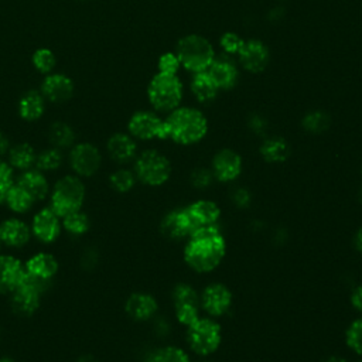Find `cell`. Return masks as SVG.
<instances>
[{
  "instance_id": "obj_1",
  "label": "cell",
  "mask_w": 362,
  "mask_h": 362,
  "mask_svg": "<svg viewBox=\"0 0 362 362\" xmlns=\"http://www.w3.org/2000/svg\"><path fill=\"white\" fill-rule=\"evenodd\" d=\"M226 252L225 239L216 226H206L194 230L184 249L187 264L199 273L214 270L223 259Z\"/></svg>"
},
{
  "instance_id": "obj_2",
  "label": "cell",
  "mask_w": 362,
  "mask_h": 362,
  "mask_svg": "<svg viewBox=\"0 0 362 362\" xmlns=\"http://www.w3.org/2000/svg\"><path fill=\"white\" fill-rule=\"evenodd\" d=\"M165 120L167 137L178 144H194L202 140L208 132V120L204 113L191 106H178Z\"/></svg>"
},
{
  "instance_id": "obj_3",
  "label": "cell",
  "mask_w": 362,
  "mask_h": 362,
  "mask_svg": "<svg viewBox=\"0 0 362 362\" xmlns=\"http://www.w3.org/2000/svg\"><path fill=\"white\" fill-rule=\"evenodd\" d=\"M48 206L59 216L79 211L83 206L86 198V188L83 180L75 174H66L59 177L49 191Z\"/></svg>"
},
{
  "instance_id": "obj_4",
  "label": "cell",
  "mask_w": 362,
  "mask_h": 362,
  "mask_svg": "<svg viewBox=\"0 0 362 362\" xmlns=\"http://www.w3.org/2000/svg\"><path fill=\"white\" fill-rule=\"evenodd\" d=\"M174 52L180 65L192 74L206 71L216 55L209 40L199 34H188L180 38Z\"/></svg>"
},
{
  "instance_id": "obj_5",
  "label": "cell",
  "mask_w": 362,
  "mask_h": 362,
  "mask_svg": "<svg viewBox=\"0 0 362 362\" xmlns=\"http://www.w3.org/2000/svg\"><path fill=\"white\" fill-rule=\"evenodd\" d=\"M147 99L156 112L170 113L182 100V82L177 74L157 72L148 82Z\"/></svg>"
},
{
  "instance_id": "obj_6",
  "label": "cell",
  "mask_w": 362,
  "mask_h": 362,
  "mask_svg": "<svg viewBox=\"0 0 362 362\" xmlns=\"http://www.w3.org/2000/svg\"><path fill=\"white\" fill-rule=\"evenodd\" d=\"M133 171L136 178L146 185H163L171 175L170 160L157 150L148 148L141 151L134 158Z\"/></svg>"
},
{
  "instance_id": "obj_7",
  "label": "cell",
  "mask_w": 362,
  "mask_h": 362,
  "mask_svg": "<svg viewBox=\"0 0 362 362\" xmlns=\"http://www.w3.org/2000/svg\"><path fill=\"white\" fill-rule=\"evenodd\" d=\"M102 153L90 141H76L68 153V164L72 174L83 178L93 177L102 167Z\"/></svg>"
},
{
  "instance_id": "obj_8",
  "label": "cell",
  "mask_w": 362,
  "mask_h": 362,
  "mask_svg": "<svg viewBox=\"0 0 362 362\" xmlns=\"http://www.w3.org/2000/svg\"><path fill=\"white\" fill-rule=\"evenodd\" d=\"M187 341L195 354L209 355L221 344V327L214 320L198 318L188 325Z\"/></svg>"
},
{
  "instance_id": "obj_9",
  "label": "cell",
  "mask_w": 362,
  "mask_h": 362,
  "mask_svg": "<svg viewBox=\"0 0 362 362\" xmlns=\"http://www.w3.org/2000/svg\"><path fill=\"white\" fill-rule=\"evenodd\" d=\"M127 133L136 140H165V120L153 110H137L127 122Z\"/></svg>"
},
{
  "instance_id": "obj_10",
  "label": "cell",
  "mask_w": 362,
  "mask_h": 362,
  "mask_svg": "<svg viewBox=\"0 0 362 362\" xmlns=\"http://www.w3.org/2000/svg\"><path fill=\"white\" fill-rule=\"evenodd\" d=\"M58 259L49 252H37L24 262L25 279L40 286L44 291L58 273Z\"/></svg>"
},
{
  "instance_id": "obj_11",
  "label": "cell",
  "mask_w": 362,
  "mask_h": 362,
  "mask_svg": "<svg viewBox=\"0 0 362 362\" xmlns=\"http://www.w3.org/2000/svg\"><path fill=\"white\" fill-rule=\"evenodd\" d=\"M40 92L45 98L47 103L62 105L72 99L75 93V82L69 75L54 71L42 78Z\"/></svg>"
},
{
  "instance_id": "obj_12",
  "label": "cell",
  "mask_w": 362,
  "mask_h": 362,
  "mask_svg": "<svg viewBox=\"0 0 362 362\" xmlns=\"http://www.w3.org/2000/svg\"><path fill=\"white\" fill-rule=\"evenodd\" d=\"M31 235L41 243L49 245L54 243L62 230L61 218L47 205L38 209L30 223Z\"/></svg>"
},
{
  "instance_id": "obj_13",
  "label": "cell",
  "mask_w": 362,
  "mask_h": 362,
  "mask_svg": "<svg viewBox=\"0 0 362 362\" xmlns=\"http://www.w3.org/2000/svg\"><path fill=\"white\" fill-rule=\"evenodd\" d=\"M42 293L44 290L40 286L25 279V281L10 294V307L13 313L20 317L33 315L41 305Z\"/></svg>"
},
{
  "instance_id": "obj_14",
  "label": "cell",
  "mask_w": 362,
  "mask_h": 362,
  "mask_svg": "<svg viewBox=\"0 0 362 362\" xmlns=\"http://www.w3.org/2000/svg\"><path fill=\"white\" fill-rule=\"evenodd\" d=\"M173 298L175 305V315L181 324L188 327L199 318V297L198 293L189 284H177L173 291Z\"/></svg>"
},
{
  "instance_id": "obj_15",
  "label": "cell",
  "mask_w": 362,
  "mask_h": 362,
  "mask_svg": "<svg viewBox=\"0 0 362 362\" xmlns=\"http://www.w3.org/2000/svg\"><path fill=\"white\" fill-rule=\"evenodd\" d=\"M24 281V262L13 255L0 253V296H10Z\"/></svg>"
},
{
  "instance_id": "obj_16",
  "label": "cell",
  "mask_w": 362,
  "mask_h": 362,
  "mask_svg": "<svg viewBox=\"0 0 362 362\" xmlns=\"http://www.w3.org/2000/svg\"><path fill=\"white\" fill-rule=\"evenodd\" d=\"M238 58L243 69L252 74H259L266 69L270 52L260 40H245L240 51L238 52Z\"/></svg>"
},
{
  "instance_id": "obj_17",
  "label": "cell",
  "mask_w": 362,
  "mask_h": 362,
  "mask_svg": "<svg viewBox=\"0 0 362 362\" xmlns=\"http://www.w3.org/2000/svg\"><path fill=\"white\" fill-rule=\"evenodd\" d=\"M219 90H229L235 88L239 79V69L232 57L226 54L215 55L212 64L206 69Z\"/></svg>"
},
{
  "instance_id": "obj_18",
  "label": "cell",
  "mask_w": 362,
  "mask_h": 362,
  "mask_svg": "<svg viewBox=\"0 0 362 362\" xmlns=\"http://www.w3.org/2000/svg\"><path fill=\"white\" fill-rule=\"evenodd\" d=\"M31 229L27 222L17 216L6 218L0 222V240L3 246L21 249L31 240Z\"/></svg>"
},
{
  "instance_id": "obj_19",
  "label": "cell",
  "mask_w": 362,
  "mask_h": 362,
  "mask_svg": "<svg viewBox=\"0 0 362 362\" xmlns=\"http://www.w3.org/2000/svg\"><path fill=\"white\" fill-rule=\"evenodd\" d=\"M242 173V158L240 156L230 150L223 148L219 150L212 160V175L218 181L229 182L239 177Z\"/></svg>"
},
{
  "instance_id": "obj_20",
  "label": "cell",
  "mask_w": 362,
  "mask_h": 362,
  "mask_svg": "<svg viewBox=\"0 0 362 362\" xmlns=\"http://www.w3.org/2000/svg\"><path fill=\"white\" fill-rule=\"evenodd\" d=\"M232 304V294L229 288L221 283H212L205 287L201 294L202 308L214 317L225 314Z\"/></svg>"
},
{
  "instance_id": "obj_21",
  "label": "cell",
  "mask_w": 362,
  "mask_h": 362,
  "mask_svg": "<svg viewBox=\"0 0 362 362\" xmlns=\"http://www.w3.org/2000/svg\"><path fill=\"white\" fill-rule=\"evenodd\" d=\"M106 151L115 163L126 164L134 160L137 156L136 139L129 133H113L106 141Z\"/></svg>"
},
{
  "instance_id": "obj_22",
  "label": "cell",
  "mask_w": 362,
  "mask_h": 362,
  "mask_svg": "<svg viewBox=\"0 0 362 362\" xmlns=\"http://www.w3.org/2000/svg\"><path fill=\"white\" fill-rule=\"evenodd\" d=\"M47 110V100L40 89L25 90L17 100V115L27 123L38 122Z\"/></svg>"
},
{
  "instance_id": "obj_23",
  "label": "cell",
  "mask_w": 362,
  "mask_h": 362,
  "mask_svg": "<svg viewBox=\"0 0 362 362\" xmlns=\"http://www.w3.org/2000/svg\"><path fill=\"white\" fill-rule=\"evenodd\" d=\"M184 209L188 215L192 232L199 229V228L216 226L218 219L221 216V209L212 201H204V199L197 201V202H192L191 205H188Z\"/></svg>"
},
{
  "instance_id": "obj_24",
  "label": "cell",
  "mask_w": 362,
  "mask_h": 362,
  "mask_svg": "<svg viewBox=\"0 0 362 362\" xmlns=\"http://www.w3.org/2000/svg\"><path fill=\"white\" fill-rule=\"evenodd\" d=\"M16 182L23 187L35 199V202L44 201L51 191V185L45 173L37 170L35 167L21 171L16 177Z\"/></svg>"
},
{
  "instance_id": "obj_25",
  "label": "cell",
  "mask_w": 362,
  "mask_h": 362,
  "mask_svg": "<svg viewBox=\"0 0 362 362\" xmlns=\"http://www.w3.org/2000/svg\"><path fill=\"white\" fill-rule=\"evenodd\" d=\"M158 308L156 298L147 293H133L124 303V311L136 321L150 320Z\"/></svg>"
},
{
  "instance_id": "obj_26",
  "label": "cell",
  "mask_w": 362,
  "mask_h": 362,
  "mask_svg": "<svg viewBox=\"0 0 362 362\" xmlns=\"http://www.w3.org/2000/svg\"><path fill=\"white\" fill-rule=\"evenodd\" d=\"M160 229L164 236H167L168 239H175V240L189 238V235L192 232V228H191V223H189L185 209H177V211L168 212L163 218Z\"/></svg>"
},
{
  "instance_id": "obj_27",
  "label": "cell",
  "mask_w": 362,
  "mask_h": 362,
  "mask_svg": "<svg viewBox=\"0 0 362 362\" xmlns=\"http://www.w3.org/2000/svg\"><path fill=\"white\" fill-rule=\"evenodd\" d=\"M37 150L28 141H20L11 144L6 154L7 163L13 167L14 171H25L35 165L37 160Z\"/></svg>"
},
{
  "instance_id": "obj_28",
  "label": "cell",
  "mask_w": 362,
  "mask_h": 362,
  "mask_svg": "<svg viewBox=\"0 0 362 362\" xmlns=\"http://www.w3.org/2000/svg\"><path fill=\"white\" fill-rule=\"evenodd\" d=\"M47 139L49 146L59 150H69L76 143V133L74 127L64 120H55L47 130Z\"/></svg>"
},
{
  "instance_id": "obj_29",
  "label": "cell",
  "mask_w": 362,
  "mask_h": 362,
  "mask_svg": "<svg viewBox=\"0 0 362 362\" xmlns=\"http://www.w3.org/2000/svg\"><path fill=\"white\" fill-rule=\"evenodd\" d=\"M189 88L194 98L201 103L212 102L219 92V88L216 86V83L214 82V79L209 76L206 71L194 74Z\"/></svg>"
},
{
  "instance_id": "obj_30",
  "label": "cell",
  "mask_w": 362,
  "mask_h": 362,
  "mask_svg": "<svg viewBox=\"0 0 362 362\" xmlns=\"http://www.w3.org/2000/svg\"><path fill=\"white\" fill-rule=\"evenodd\" d=\"M35 204H37L35 199L23 187H20L16 181L10 187V189L7 191L6 198H4V205H7V208L17 215L27 214L30 209H33V206Z\"/></svg>"
},
{
  "instance_id": "obj_31",
  "label": "cell",
  "mask_w": 362,
  "mask_h": 362,
  "mask_svg": "<svg viewBox=\"0 0 362 362\" xmlns=\"http://www.w3.org/2000/svg\"><path fill=\"white\" fill-rule=\"evenodd\" d=\"M260 156L267 163H283L290 156V146L283 137H269L260 146Z\"/></svg>"
},
{
  "instance_id": "obj_32",
  "label": "cell",
  "mask_w": 362,
  "mask_h": 362,
  "mask_svg": "<svg viewBox=\"0 0 362 362\" xmlns=\"http://www.w3.org/2000/svg\"><path fill=\"white\" fill-rule=\"evenodd\" d=\"M64 163V151L48 146L47 148H42L41 151L37 153V160H35V168L42 171V173H52L61 168Z\"/></svg>"
},
{
  "instance_id": "obj_33",
  "label": "cell",
  "mask_w": 362,
  "mask_h": 362,
  "mask_svg": "<svg viewBox=\"0 0 362 362\" xmlns=\"http://www.w3.org/2000/svg\"><path fill=\"white\" fill-rule=\"evenodd\" d=\"M31 64L34 69L41 75H48L55 71L58 59L55 52L48 47H40L37 48L31 55Z\"/></svg>"
},
{
  "instance_id": "obj_34",
  "label": "cell",
  "mask_w": 362,
  "mask_h": 362,
  "mask_svg": "<svg viewBox=\"0 0 362 362\" xmlns=\"http://www.w3.org/2000/svg\"><path fill=\"white\" fill-rule=\"evenodd\" d=\"M61 221L62 229L72 236H82L90 228V219L82 209L65 215L64 218H61Z\"/></svg>"
},
{
  "instance_id": "obj_35",
  "label": "cell",
  "mask_w": 362,
  "mask_h": 362,
  "mask_svg": "<svg viewBox=\"0 0 362 362\" xmlns=\"http://www.w3.org/2000/svg\"><path fill=\"white\" fill-rule=\"evenodd\" d=\"M137 178L134 171L129 168H117L109 175V185L120 194L129 192L134 187Z\"/></svg>"
},
{
  "instance_id": "obj_36",
  "label": "cell",
  "mask_w": 362,
  "mask_h": 362,
  "mask_svg": "<svg viewBox=\"0 0 362 362\" xmlns=\"http://www.w3.org/2000/svg\"><path fill=\"white\" fill-rule=\"evenodd\" d=\"M329 123H331V119L328 113L324 110H313L303 117V127L308 133H314V134L325 132L329 127Z\"/></svg>"
},
{
  "instance_id": "obj_37",
  "label": "cell",
  "mask_w": 362,
  "mask_h": 362,
  "mask_svg": "<svg viewBox=\"0 0 362 362\" xmlns=\"http://www.w3.org/2000/svg\"><path fill=\"white\" fill-rule=\"evenodd\" d=\"M148 362H189L187 354L175 346H165L153 352Z\"/></svg>"
},
{
  "instance_id": "obj_38",
  "label": "cell",
  "mask_w": 362,
  "mask_h": 362,
  "mask_svg": "<svg viewBox=\"0 0 362 362\" xmlns=\"http://www.w3.org/2000/svg\"><path fill=\"white\" fill-rule=\"evenodd\" d=\"M16 181V171L7 163L4 157H0V204H4V198L10 187Z\"/></svg>"
},
{
  "instance_id": "obj_39",
  "label": "cell",
  "mask_w": 362,
  "mask_h": 362,
  "mask_svg": "<svg viewBox=\"0 0 362 362\" xmlns=\"http://www.w3.org/2000/svg\"><path fill=\"white\" fill-rule=\"evenodd\" d=\"M346 344L354 352L362 355V317L349 325L346 331Z\"/></svg>"
},
{
  "instance_id": "obj_40",
  "label": "cell",
  "mask_w": 362,
  "mask_h": 362,
  "mask_svg": "<svg viewBox=\"0 0 362 362\" xmlns=\"http://www.w3.org/2000/svg\"><path fill=\"white\" fill-rule=\"evenodd\" d=\"M243 42H245V40L240 35H238L236 33H225L219 40V44H221V48L223 49V54H226L229 57L238 55Z\"/></svg>"
},
{
  "instance_id": "obj_41",
  "label": "cell",
  "mask_w": 362,
  "mask_h": 362,
  "mask_svg": "<svg viewBox=\"0 0 362 362\" xmlns=\"http://www.w3.org/2000/svg\"><path fill=\"white\" fill-rule=\"evenodd\" d=\"M157 68H158V72L177 74L178 69L181 68V65H180V61H178L175 52H164L158 58Z\"/></svg>"
},
{
  "instance_id": "obj_42",
  "label": "cell",
  "mask_w": 362,
  "mask_h": 362,
  "mask_svg": "<svg viewBox=\"0 0 362 362\" xmlns=\"http://www.w3.org/2000/svg\"><path fill=\"white\" fill-rule=\"evenodd\" d=\"M214 175H212V171L206 170V168H198L192 173V177H191V181L195 187L198 188H204L206 187L211 181H212Z\"/></svg>"
},
{
  "instance_id": "obj_43",
  "label": "cell",
  "mask_w": 362,
  "mask_h": 362,
  "mask_svg": "<svg viewBox=\"0 0 362 362\" xmlns=\"http://www.w3.org/2000/svg\"><path fill=\"white\" fill-rule=\"evenodd\" d=\"M81 262L85 267L90 269L93 267L96 263H98V252L93 249V247H88L83 253H82V257H81Z\"/></svg>"
},
{
  "instance_id": "obj_44",
  "label": "cell",
  "mask_w": 362,
  "mask_h": 362,
  "mask_svg": "<svg viewBox=\"0 0 362 362\" xmlns=\"http://www.w3.org/2000/svg\"><path fill=\"white\" fill-rule=\"evenodd\" d=\"M233 201H235V204H236L238 206H242V208L247 206L249 202H250V194H249V191L245 189V188L236 189V191L233 192Z\"/></svg>"
},
{
  "instance_id": "obj_45",
  "label": "cell",
  "mask_w": 362,
  "mask_h": 362,
  "mask_svg": "<svg viewBox=\"0 0 362 362\" xmlns=\"http://www.w3.org/2000/svg\"><path fill=\"white\" fill-rule=\"evenodd\" d=\"M351 303L355 310H358L362 314V286L356 287L351 296Z\"/></svg>"
},
{
  "instance_id": "obj_46",
  "label": "cell",
  "mask_w": 362,
  "mask_h": 362,
  "mask_svg": "<svg viewBox=\"0 0 362 362\" xmlns=\"http://www.w3.org/2000/svg\"><path fill=\"white\" fill-rule=\"evenodd\" d=\"M11 147V143H10V139L7 137L6 133H3L0 130V157H6L8 148Z\"/></svg>"
},
{
  "instance_id": "obj_47",
  "label": "cell",
  "mask_w": 362,
  "mask_h": 362,
  "mask_svg": "<svg viewBox=\"0 0 362 362\" xmlns=\"http://www.w3.org/2000/svg\"><path fill=\"white\" fill-rule=\"evenodd\" d=\"M355 246H356V249L359 250V253H362V228L356 232V236H355Z\"/></svg>"
},
{
  "instance_id": "obj_48",
  "label": "cell",
  "mask_w": 362,
  "mask_h": 362,
  "mask_svg": "<svg viewBox=\"0 0 362 362\" xmlns=\"http://www.w3.org/2000/svg\"><path fill=\"white\" fill-rule=\"evenodd\" d=\"M76 362H98V359L93 355H90V354H85V355H81L76 359Z\"/></svg>"
},
{
  "instance_id": "obj_49",
  "label": "cell",
  "mask_w": 362,
  "mask_h": 362,
  "mask_svg": "<svg viewBox=\"0 0 362 362\" xmlns=\"http://www.w3.org/2000/svg\"><path fill=\"white\" fill-rule=\"evenodd\" d=\"M325 362H346V361L342 359V358H338V356H331V358H328Z\"/></svg>"
},
{
  "instance_id": "obj_50",
  "label": "cell",
  "mask_w": 362,
  "mask_h": 362,
  "mask_svg": "<svg viewBox=\"0 0 362 362\" xmlns=\"http://www.w3.org/2000/svg\"><path fill=\"white\" fill-rule=\"evenodd\" d=\"M0 362H14V359H11L10 356H1Z\"/></svg>"
},
{
  "instance_id": "obj_51",
  "label": "cell",
  "mask_w": 362,
  "mask_h": 362,
  "mask_svg": "<svg viewBox=\"0 0 362 362\" xmlns=\"http://www.w3.org/2000/svg\"><path fill=\"white\" fill-rule=\"evenodd\" d=\"M1 247H3V243H1V240H0V252H1Z\"/></svg>"
}]
</instances>
